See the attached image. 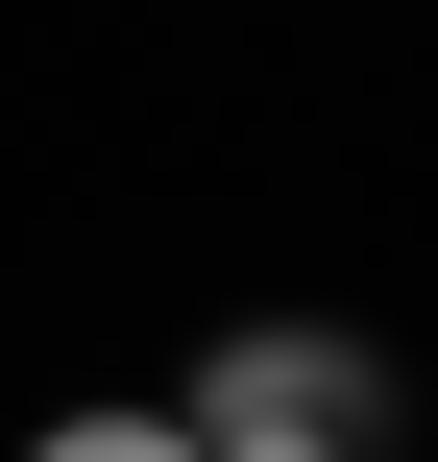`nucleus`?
Here are the masks:
<instances>
[{
    "mask_svg": "<svg viewBox=\"0 0 438 462\" xmlns=\"http://www.w3.org/2000/svg\"><path fill=\"white\" fill-rule=\"evenodd\" d=\"M24 462H195V414H49Z\"/></svg>",
    "mask_w": 438,
    "mask_h": 462,
    "instance_id": "2",
    "label": "nucleus"
},
{
    "mask_svg": "<svg viewBox=\"0 0 438 462\" xmlns=\"http://www.w3.org/2000/svg\"><path fill=\"white\" fill-rule=\"evenodd\" d=\"M171 414H195V462H390V365L341 317H244Z\"/></svg>",
    "mask_w": 438,
    "mask_h": 462,
    "instance_id": "1",
    "label": "nucleus"
}]
</instances>
